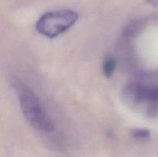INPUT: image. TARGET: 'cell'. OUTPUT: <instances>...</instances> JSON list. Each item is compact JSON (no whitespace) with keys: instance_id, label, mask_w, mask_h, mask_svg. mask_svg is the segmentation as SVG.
Here are the masks:
<instances>
[{"instance_id":"6da1fadb","label":"cell","mask_w":158,"mask_h":157,"mask_svg":"<svg viewBox=\"0 0 158 157\" xmlns=\"http://www.w3.org/2000/svg\"><path fill=\"white\" fill-rule=\"evenodd\" d=\"M123 97L130 107L147 116L158 115V83H130L123 89Z\"/></svg>"},{"instance_id":"7a4b0ae2","label":"cell","mask_w":158,"mask_h":157,"mask_svg":"<svg viewBox=\"0 0 158 157\" xmlns=\"http://www.w3.org/2000/svg\"><path fill=\"white\" fill-rule=\"evenodd\" d=\"M17 92L21 110L30 126L43 133L53 132L54 126L49 115L33 91L28 86L22 85L18 86Z\"/></svg>"},{"instance_id":"3957f363","label":"cell","mask_w":158,"mask_h":157,"mask_svg":"<svg viewBox=\"0 0 158 157\" xmlns=\"http://www.w3.org/2000/svg\"><path fill=\"white\" fill-rule=\"evenodd\" d=\"M78 19L76 12L68 9L49 12L36 22V30L49 38H53L69 29Z\"/></svg>"},{"instance_id":"277c9868","label":"cell","mask_w":158,"mask_h":157,"mask_svg":"<svg viewBox=\"0 0 158 157\" xmlns=\"http://www.w3.org/2000/svg\"><path fill=\"white\" fill-rule=\"evenodd\" d=\"M116 60L112 56H108L105 58L103 64V73L107 78H110L112 76L116 69Z\"/></svg>"},{"instance_id":"5b68a950","label":"cell","mask_w":158,"mask_h":157,"mask_svg":"<svg viewBox=\"0 0 158 157\" xmlns=\"http://www.w3.org/2000/svg\"><path fill=\"white\" fill-rule=\"evenodd\" d=\"M131 136L137 140L148 139L151 135V132L147 129H134L131 132Z\"/></svg>"},{"instance_id":"8992f818","label":"cell","mask_w":158,"mask_h":157,"mask_svg":"<svg viewBox=\"0 0 158 157\" xmlns=\"http://www.w3.org/2000/svg\"><path fill=\"white\" fill-rule=\"evenodd\" d=\"M147 2L151 6L158 7V0H147Z\"/></svg>"}]
</instances>
